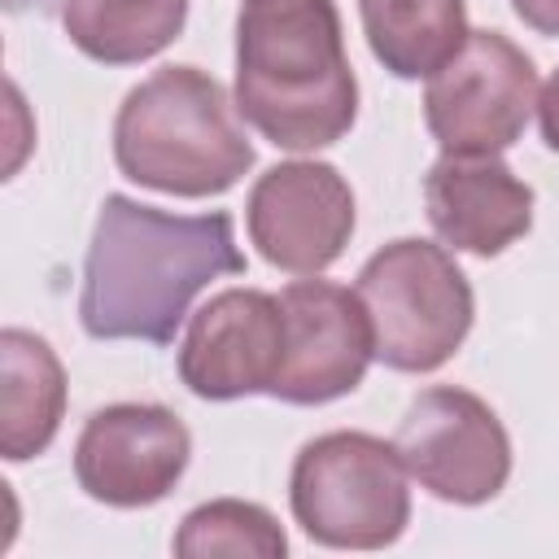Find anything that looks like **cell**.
<instances>
[{
  "label": "cell",
  "instance_id": "1",
  "mask_svg": "<svg viewBox=\"0 0 559 559\" xmlns=\"http://www.w3.org/2000/svg\"><path fill=\"white\" fill-rule=\"evenodd\" d=\"M231 214H166L131 197H105L83 262L79 319L96 341H175L192 297L240 275Z\"/></svg>",
  "mask_w": 559,
  "mask_h": 559
},
{
  "label": "cell",
  "instance_id": "2",
  "mask_svg": "<svg viewBox=\"0 0 559 559\" xmlns=\"http://www.w3.org/2000/svg\"><path fill=\"white\" fill-rule=\"evenodd\" d=\"M236 109L275 148L336 144L358 83L332 0H249L236 17Z\"/></svg>",
  "mask_w": 559,
  "mask_h": 559
},
{
  "label": "cell",
  "instance_id": "3",
  "mask_svg": "<svg viewBox=\"0 0 559 559\" xmlns=\"http://www.w3.org/2000/svg\"><path fill=\"white\" fill-rule=\"evenodd\" d=\"M227 87L197 66H166L127 92L114 122L118 170L170 197L227 192L249 166L253 144Z\"/></svg>",
  "mask_w": 559,
  "mask_h": 559
},
{
  "label": "cell",
  "instance_id": "4",
  "mask_svg": "<svg viewBox=\"0 0 559 559\" xmlns=\"http://www.w3.org/2000/svg\"><path fill=\"white\" fill-rule=\"evenodd\" d=\"M376 358L393 371H437L472 328V288L432 240H393L358 271Z\"/></svg>",
  "mask_w": 559,
  "mask_h": 559
},
{
  "label": "cell",
  "instance_id": "5",
  "mask_svg": "<svg viewBox=\"0 0 559 559\" xmlns=\"http://www.w3.org/2000/svg\"><path fill=\"white\" fill-rule=\"evenodd\" d=\"M297 524L336 550H380L411 520L406 467L393 441L371 432H328L301 445L293 463Z\"/></svg>",
  "mask_w": 559,
  "mask_h": 559
},
{
  "label": "cell",
  "instance_id": "6",
  "mask_svg": "<svg viewBox=\"0 0 559 559\" xmlns=\"http://www.w3.org/2000/svg\"><path fill=\"white\" fill-rule=\"evenodd\" d=\"M537 70L502 31H472L463 48L428 74L424 118L445 153H502L537 109Z\"/></svg>",
  "mask_w": 559,
  "mask_h": 559
},
{
  "label": "cell",
  "instance_id": "7",
  "mask_svg": "<svg viewBox=\"0 0 559 559\" xmlns=\"http://www.w3.org/2000/svg\"><path fill=\"white\" fill-rule=\"evenodd\" d=\"M393 450L411 480L459 507L489 502L511 476L507 428L489 402L454 384L424 389L406 406L393 432Z\"/></svg>",
  "mask_w": 559,
  "mask_h": 559
},
{
  "label": "cell",
  "instance_id": "8",
  "mask_svg": "<svg viewBox=\"0 0 559 559\" xmlns=\"http://www.w3.org/2000/svg\"><path fill=\"white\" fill-rule=\"evenodd\" d=\"M284 306V362L271 397L293 406H319L362 384L376 358L371 323L358 293L328 280H297L280 293Z\"/></svg>",
  "mask_w": 559,
  "mask_h": 559
},
{
  "label": "cell",
  "instance_id": "9",
  "mask_svg": "<svg viewBox=\"0 0 559 559\" xmlns=\"http://www.w3.org/2000/svg\"><path fill=\"white\" fill-rule=\"evenodd\" d=\"M188 454L192 437L175 411L148 402H118L83 424L74 445V476L96 502L148 507L175 489Z\"/></svg>",
  "mask_w": 559,
  "mask_h": 559
},
{
  "label": "cell",
  "instance_id": "10",
  "mask_svg": "<svg viewBox=\"0 0 559 559\" xmlns=\"http://www.w3.org/2000/svg\"><path fill=\"white\" fill-rule=\"evenodd\" d=\"M249 236L258 253L293 275H319L354 231V192L328 162L271 166L249 192Z\"/></svg>",
  "mask_w": 559,
  "mask_h": 559
},
{
  "label": "cell",
  "instance_id": "11",
  "mask_svg": "<svg viewBox=\"0 0 559 559\" xmlns=\"http://www.w3.org/2000/svg\"><path fill=\"white\" fill-rule=\"evenodd\" d=\"M284 362V306L258 288H227L210 297L179 345V376L197 397L231 402L271 393Z\"/></svg>",
  "mask_w": 559,
  "mask_h": 559
},
{
  "label": "cell",
  "instance_id": "12",
  "mask_svg": "<svg viewBox=\"0 0 559 559\" xmlns=\"http://www.w3.org/2000/svg\"><path fill=\"white\" fill-rule=\"evenodd\" d=\"M424 201L432 231L480 258L502 253L533 223V188L520 183L498 153H445L424 179Z\"/></svg>",
  "mask_w": 559,
  "mask_h": 559
},
{
  "label": "cell",
  "instance_id": "13",
  "mask_svg": "<svg viewBox=\"0 0 559 559\" xmlns=\"http://www.w3.org/2000/svg\"><path fill=\"white\" fill-rule=\"evenodd\" d=\"M66 411V371L44 336L0 332V454L9 463L35 459L57 437Z\"/></svg>",
  "mask_w": 559,
  "mask_h": 559
},
{
  "label": "cell",
  "instance_id": "14",
  "mask_svg": "<svg viewBox=\"0 0 559 559\" xmlns=\"http://www.w3.org/2000/svg\"><path fill=\"white\" fill-rule=\"evenodd\" d=\"M371 52L397 79L437 74L472 35L463 0H358Z\"/></svg>",
  "mask_w": 559,
  "mask_h": 559
},
{
  "label": "cell",
  "instance_id": "15",
  "mask_svg": "<svg viewBox=\"0 0 559 559\" xmlns=\"http://www.w3.org/2000/svg\"><path fill=\"white\" fill-rule=\"evenodd\" d=\"M188 17V0H61V26L79 52L105 66L157 57Z\"/></svg>",
  "mask_w": 559,
  "mask_h": 559
},
{
  "label": "cell",
  "instance_id": "16",
  "mask_svg": "<svg viewBox=\"0 0 559 559\" xmlns=\"http://www.w3.org/2000/svg\"><path fill=\"white\" fill-rule=\"evenodd\" d=\"M288 550L284 528L275 524L271 511L236 498L205 502L183 515L175 533V555L179 559H214V555H249V559H280Z\"/></svg>",
  "mask_w": 559,
  "mask_h": 559
},
{
  "label": "cell",
  "instance_id": "17",
  "mask_svg": "<svg viewBox=\"0 0 559 559\" xmlns=\"http://www.w3.org/2000/svg\"><path fill=\"white\" fill-rule=\"evenodd\" d=\"M537 118H542V140L559 153V70H555L550 83L537 92Z\"/></svg>",
  "mask_w": 559,
  "mask_h": 559
},
{
  "label": "cell",
  "instance_id": "18",
  "mask_svg": "<svg viewBox=\"0 0 559 559\" xmlns=\"http://www.w3.org/2000/svg\"><path fill=\"white\" fill-rule=\"evenodd\" d=\"M511 9L542 35H559V0H511Z\"/></svg>",
  "mask_w": 559,
  "mask_h": 559
}]
</instances>
